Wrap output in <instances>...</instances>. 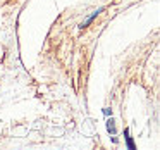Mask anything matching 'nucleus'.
Instances as JSON below:
<instances>
[{"instance_id":"obj_2","label":"nucleus","mask_w":160,"mask_h":150,"mask_svg":"<svg viewBox=\"0 0 160 150\" xmlns=\"http://www.w3.org/2000/svg\"><path fill=\"white\" fill-rule=\"evenodd\" d=\"M124 138H126V145H128V148H129V150H134L136 145H134V142H132V138L129 136V129H128V128L124 129Z\"/></svg>"},{"instance_id":"obj_3","label":"nucleus","mask_w":160,"mask_h":150,"mask_svg":"<svg viewBox=\"0 0 160 150\" xmlns=\"http://www.w3.org/2000/svg\"><path fill=\"white\" fill-rule=\"evenodd\" d=\"M107 131L115 135V121L112 119V116H110V119H107Z\"/></svg>"},{"instance_id":"obj_1","label":"nucleus","mask_w":160,"mask_h":150,"mask_svg":"<svg viewBox=\"0 0 160 150\" xmlns=\"http://www.w3.org/2000/svg\"><path fill=\"white\" fill-rule=\"evenodd\" d=\"M100 12H103V7H98L97 11H93V14H91V16H88V18L84 19V21L81 23V24H79V29H84V28H88V26H90L91 23H93V19L97 18V16L100 14Z\"/></svg>"},{"instance_id":"obj_4","label":"nucleus","mask_w":160,"mask_h":150,"mask_svg":"<svg viewBox=\"0 0 160 150\" xmlns=\"http://www.w3.org/2000/svg\"><path fill=\"white\" fill-rule=\"evenodd\" d=\"M103 114H105V116H112V111H110L108 107H105V109H103Z\"/></svg>"}]
</instances>
